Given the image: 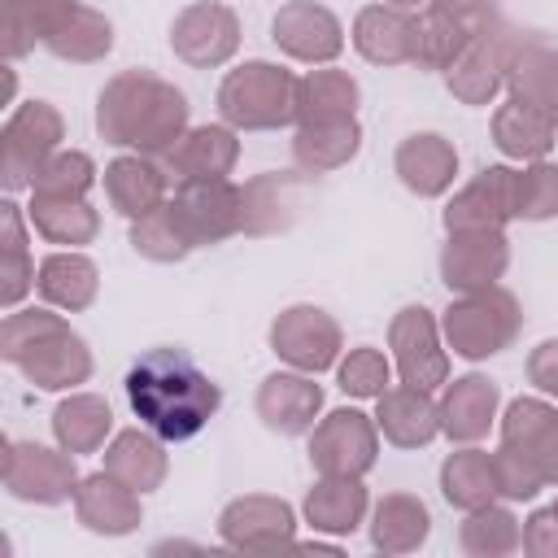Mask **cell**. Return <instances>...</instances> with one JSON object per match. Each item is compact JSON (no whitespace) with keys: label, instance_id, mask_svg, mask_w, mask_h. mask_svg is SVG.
Listing matches in <instances>:
<instances>
[{"label":"cell","instance_id":"6","mask_svg":"<svg viewBox=\"0 0 558 558\" xmlns=\"http://www.w3.org/2000/svg\"><path fill=\"white\" fill-rule=\"evenodd\" d=\"M0 480L9 488V497L31 501V506H61L74 497L78 488V466L70 449H48L35 440H4V466Z\"/></svg>","mask_w":558,"mask_h":558},{"label":"cell","instance_id":"9","mask_svg":"<svg viewBox=\"0 0 558 558\" xmlns=\"http://www.w3.org/2000/svg\"><path fill=\"white\" fill-rule=\"evenodd\" d=\"M379 458V423L353 405L323 414L310 427V462L318 475H366Z\"/></svg>","mask_w":558,"mask_h":558},{"label":"cell","instance_id":"42","mask_svg":"<svg viewBox=\"0 0 558 558\" xmlns=\"http://www.w3.org/2000/svg\"><path fill=\"white\" fill-rule=\"evenodd\" d=\"M131 248H135L140 257H148V262H161V266L183 262V257L192 253V240L183 235V227H179L170 201H166L161 209H153V214H144V218L131 222Z\"/></svg>","mask_w":558,"mask_h":558},{"label":"cell","instance_id":"53","mask_svg":"<svg viewBox=\"0 0 558 558\" xmlns=\"http://www.w3.org/2000/svg\"><path fill=\"white\" fill-rule=\"evenodd\" d=\"M554 510H558V501H554Z\"/></svg>","mask_w":558,"mask_h":558},{"label":"cell","instance_id":"48","mask_svg":"<svg viewBox=\"0 0 558 558\" xmlns=\"http://www.w3.org/2000/svg\"><path fill=\"white\" fill-rule=\"evenodd\" d=\"M35 262L26 253V244H0V305L17 310L22 296L35 288Z\"/></svg>","mask_w":558,"mask_h":558},{"label":"cell","instance_id":"10","mask_svg":"<svg viewBox=\"0 0 558 558\" xmlns=\"http://www.w3.org/2000/svg\"><path fill=\"white\" fill-rule=\"evenodd\" d=\"M170 209H174L183 235L192 240V248H209V244H222L244 231V187H235L231 179L179 183Z\"/></svg>","mask_w":558,"mask_h":558},{"label":"cell","instance_id":"13","mask_svg":"<svg viewBox=\"0 0 558 558\" xmlns=\"http://www.w3.org/2000/svg\"><path fill=\"white\" fill-rule=\"evenodd\" d=\"M270 39L283 57L305 65H331L344 52V26L327 4L314 0H288L270 17Z\"/></svg>","mask_w":558,"mask_h":558},{"label":"cell","instance_id":"15","mask_svg":"<svg viewBox=\"0 0 558 558\" xmlns=\"http://www.w3.org/2000/svg\"><path fill=\"white\" fill-rule=\"evenodd\" d=\"M13 366H17L35 388H44V392H65V388L92 379V349H87V340H83L65 318H57Z\"/></svg>","mask_w":558,"mask_h":558},{"label":"cell","instance_id":"33","mask_svg":"<svg viewBox=\"0 0 558 558\" xmlns=\"http://www.w3.org/2000/svg\"><path fill=\"white\" fill-rule=\"evenodd\" d=\"M440 497L453 510H480V506L497 501L501 488H497V462H493V453H484L475 445H462L458 453H449L440 462Z\"/></svg>","mask_w":558,"mask_h":558},{"label":"cell","instance_id":"37","mask_svg":"<svg viewBox=\"0 0 558 558\" xmlns=\"http://www.w3.org/2000/svg\"><path fill=\"white\" fill-rule=\"evenodd\" d=\"M113 432V410L105 397L96 392H74L52 410V436L61 449L78 453H96Z\"/></svg>","mask_w":558,"mask_h":558},{"label":"cell","instance_id":"25","mask_svg":"<svg viewBox=\"0 0 558 558\" xmlns=\"http://www.w3.org/2000/svg\"><path fill=\"white\" fill-rule=\"evenodd\" d=\"M353 48L371 65H410L414 61V13L397 4H366L353 17Z\"/></svg>","mask_w":558,"mask_h":558},{"label":"cell","instance_id":"3","mask_svg":"<svg viewBox=\"0 0 558 558\" xmlns=\"http://www.w3.org/2000/svg\"><path fill=\"white\" fill-rule=\"evenodd\" d=\"M296 83L275 61H244L218 83V113L235 131H279L296 122Z\"/></svg>","mask_w":558,"mask_h":558},{"label":"cell","instance_id":"40","mask_svg":"<svg viewBox=\"0 0 558 558\" xmlns=\"http://www.w3.org/2000/svg\"><path fill=\"white\" fill-rule=\"evenodd\" d=\"M458 545L471 558H501V554H514L523 545V523L514 519L510 506L488 501L480 510H466V519L458 527Z\"/></svg>","mask_w":558,"mask_h":558},{"label":"cell","instance_id":"32","mask_svg":"<svg viewBox=\"0 0 558 558\" xmlns=\"http://www.w3.org/2000/svg\"><path fill=\"white\" fill-rule=\"evenodd\" d=\"M35 288L39 296L52 305V310H65V314H78L96 301L100 292V270L92 257H83L78 248H61V253H48L39 262V275H35Z\"/></svg>","mask_w":558,"mask_h":558},{"label":"cell","instance_id":"21","mask_svg":"<svg viewBox=\"0 0 558 558\" xmlns=\"http://www.w3.org/2000/svg\"><path fill=\"white\" fill-rule=\"evenodd\" d=\"M166 174H174L179 183H196V179H227L240 161V140L235 126L214 122V126H187L179 135V144L161 157Z\"/></svg>","mask_w":558,"mask_h":558},{"label":"cell","instance_id":"4","mask_svg":"<svg viewBox=\"0 0 558 558\" xmlns=\"http://www.w3.org/2000/svg\"><path fill=\"white\" fill-rule=\"evenodd\" d=\"M440 331L449 340V349L466 362H484L497 357L501 349L514 344V336L523 331V310L519 296L506 292L501 283L480 288V292H458L440 318Z\"/></svg>","mask_w":558,"mask_h":558},{"label":"cell","instance_id":"22","mask_svg":"<svg viewBox=\"0 0 558 558\" xmlns=\"http://www.w3.org/2000/svg\"><path fill=\"white\" fill-rule=\"evenodd\" d=\"M501 445L527 453L545 484H558V410L545 397H514L501 414Z\"/></svg>","mask_w":558,"mask_h":558},{"label":"cell","instance_id":"52","mask_svg":"<svg viewBox=\"0 0 558 558\" xmlns=\"http://www.w3.org/2000/svg\"><path fill=\"white\" fill-rule=\"evenodd\" d=\"M384 4H397V9H418V4H432V0H384Z\"/></svg>","mask_w":558,"mask_h":558},{"label":"cell","instance_id":"44","mask_svg":"<svg viewBox=\"0 0 558 558\" xmlns=\"http://www.w3.org/2000/svg\"><path fill=\"white\" fill-rule=\"evenodd\" d=\"M92 183H96V161L87 153H78V148H57L39 166L31 192L35 196H70V201H83L92 192Z\"/></svg>","mask_w":558,"mask_h":558},{"label":"cell","instance_id":"26","mask_svg":"<svg viewBox=\"0 0 558 558\" xmlns=\"http://www.w3.org/2000/svg\"><path fill=\"white\" fill-rule=\"evenodd\" d=\"M371 493L357 475H318V484L305 493V523L327 536H349L366 523Z\"/></svg>","mask_w":558,"mask_h":558},{"label":"cell","instance_id":"30","mask_svg":"<svg viewBox=\"0 0 558 558\" xmlns=\"http://www.w3.org/2000/svg\"><path fill=\"white\" fill-rule=\"evenodd\" d=\"M493 144L501 148V157L510 161H541L549 157V148L558 144V126L549 113H541L536 105L510 96L506 105H497L493 113Z\"/></svg>","mask_w":558,"mask_h":558},{"label":"cell","instance_id":"19","mask_svg":"<svg viewBox=\"0 0 558 558\" xmlns=\"http://www.w3.org/2000/svg\"><path fill=\"white\" fill-rule=\"evenodd\" d=\"M74 514L96 536H131L144 523L140 493L131 484H122L118 475H109V471H96V475H83L78 480V488H74Z\"/></svg>","mask_w":558,"mask_h":558},{"label":"cell","instance_id":"49","mask_svg":"<svg viewBox=\"0 0 558 558\" xmlns=\"http://www.w3.org/2000/svg\"><path fill=\"white\" fill-rule=\"evenodd\" d=\"M523 549L532 558H558V510L554 506L523 519Z\"/></svg>","mask_w":558,"mask_h":558},{"label":"cell","instance_id":"14","mask_svg":"<svg viewBox=\"0 0 558 558\" xmlns=\"http://www.w3.org/2000/svg\"><path fill=\"white\" fill-rule=\"evenodd\" d=\"M218 536L222 545L231 549H244V554H270V549H283L292 545L296 536V514L283 497H266V493H248V497H235L222 506L218 514Z\"/></svg>","mask_w":558,"mask_h":558},{"label":"cell","instance_id":"7","mask_svg":"<svg viewBox=\"0 0 558 558\" xmlns=\"http://www.w3.org/2000/svg\"><path fill=\"white\" fill-rule=\"evenodd\" d=\"M519 31L506 26L501 17L484 31L471 35V44L458 52V61L445 70V87L453 100L462 105H493L497 92L506 87V70H510V57L519 48Z\"/></svg>","mask_w":558,"mask_h":558},{"label":"cell","instance_id":"46","mask_svg":"<svg viewBox=\"0 0 558 558\" xmlns=\"http://www.w3.org/2000/svg\"><path fill=\"white\" fill-rule=\"evenodd\" d=\"M388 375H392L388 357H384L379 349H371V344L349 349V357L336 366L340 392H344V397H357V401H379V397L388 392Z\"/></svg>","mask_w":558,"mask_h":558},{"label":"cell","instance_id":"27","mask_svg":"<svg viewBox=\"0 0 558 558\" xmlns=\"http://www.w3.org/2000/svg\"><path fill=\"white\" fill-rule=\"evenodd\" d=\"M166 183H170L166 166H157L153 157H140V153L113 157V161L105 166L109 205H113L122 218H131V222L166 205Z\"/></svg>","mask_w":558,"mask_h":558},{"label":"cell","instance_id":"20","mask_svg":"<svg viewBox=\"0 0 558 558\" xmlns=\"http://www.w3.org/2000/svg\"><path fill=\"white\" fill-rule=\"evenodd\" d=\"M440 432L453 440V445H475L488 436V427L497 423V410H501V388L471 371V375H458L453 384H445L440 392Z\"/></svg>","mask_w":558,"mask_h":558},{"label":"cell","instance_id":"34","mask_svg":"<svg viewBox=\"0 0 558 558\" xmlns=\"http://www.w3.org/2000/svg\"><path fill=\"white\" fill-rule=\"evenodd\" d=\"M506 87H510V96L549 113L554 126H558V52L549 44L519 39V48L510 57V70H506Z\"/></svg>","mask_w":558,"mask_h":558},{"label":"cell","instance_id":"17","mask_svg":"<svg viewBox=\"0 0 558 558\" xmlns=\"http://www.w3.org/2000/svg\"><path fill=\"white\" fill-rule=\"evenodd\" d=\"M514 222V170L484 166L466 187L453 192L445 205V231H501Z\"/></svg>","mask_w":558,"mask_h":558},{"label":"cell","instance_id":"11","mask_svg":"<svg viewBox=\"0 0 558 558\" xmlns=\"http://www.w3.org/2000/svg\"><path fill=\"white\" fill-rule=\"evenodd\" d=\"M170 48L192 70H218L240 48V17L222 0H196L174 13L170 22Z\"/></svg>","mask_w":558,"mask_h":558},{"label":"cell","instance_id":"35","mask_svg":"<svg viewBox=\"0 0 558 558\" xmlns=\"http://www.w3.org/2000/svg\"><path fill=\"white\" fill-rule=\"evenodd\" d=\"M432 532V514L410 493H388L371 510V545L379 554H414Z\"/></svg>","mask_w":558,"mask_h":558},{"label":"cell","instance_id":"50","mask_svg":"<svg viewBox=\"0 0 558 558\" xmlns=\"http://www.w3.org/2000/svg\"><path fill=\"white\" fill-rule=\"evenodd\" d=\"M527 384L541 397H558V340H541L527 353Z\"/></svg>","mask_w":558,"mask_h":558},{"label":"cell","instance_id":"28","mask_svg":"<svg viewBox=\"0 0 558 558\" xmlns=\"http://www.w3.org/2000/svg\"><path fill=\"white\" fill-rule=\"evenodd\" d=\"M105 471L118 475L122 484H131L140 497L161 488L170 475V458H166V440L148 427H126L105 445Z\"/></svg>","mask_w":558,"mask_h":558},{"label":"cell","instance_id":"1","mask_svg":"<svg viewBox=\"0 0 558 558\" xmlns=\"http://www.w3.org/2000/svg\"><path fill=\"white\" fill-rule=\"evenodd\" d=\"M126 401L148 432H157L166 445H179L209 427L222 405V388L192 362L187 349L157 344L131 362Z\"/></svg>","mask_w":558,"mask_h":558},{"label":"cell","instance_id":"31","mask_svg":"<svg viewBox=\"0 0 558 558\" xmlns=\"http://www.w3.org/2000/svg\"><path fill=\"white\" fill-rule=\"evenodd\" d=\"M362 148V126L357 118H336V122H301L292 135V161L301 174H331L349 166Z\"/></svg>","mask_w":558,"mask_h":558},{"label":"cell","instance_id":"24","mask_svg":"<svg viewBox=\"0 0 558 558\" xmlns=\"http://www.w3.org/2000/svg\"><path fill=\"white\" fill-rule=\"evenodd\" d=\"M375 423L384 432L388 445L397 449H423L440 436V405L432 401L427 388H410V384H397L379 397V410H375Z\"/></svg>","mask_w":558,"mask_h":558},{"label":"cell","instance_id":"5","mask_svg":"<svg viewBox=\"0 0 558 558\" xmlns=\"http://www.w3.org/2000/svg\"><path fill=\"white\" fill-rule=\"evenodd\" d=\"M61 140H65V122H61L57 105H48V100L17 105L0 131V183L9 192L31 187L39 166L61 148Z\"/></svg>","mask_w":558,"mask_h":558},{"label":"cell","instance_id":"47","mask_svg":"<svg viewBox=\"0 0 558 558\" xmlns=\"http://www.w3.org/2000/svg\"><path fill=\"white\" fill-rule=\"evenodd\" d=\"M493 462H497V488H501L506 501H532V497L545 488V475H541V466H536L527 453L501 445V449L493 453Z\"/></svg>","mask_w":558,"mask_h":558},{"label":"cell","instance_id":"39","mask_svg":"<svg viewBox=\"0 0 558 558\" xmlns=\"http://www.w3.org/2000/svg\"><path fill=\"white\" fill-rule=\"evenodd\" d=\"M74 0H0V52L4 61L26 57Z\"/></svg>","mask_w":558,"mask_h":558},{"label":"cell","instance_id":"23","mask_svg":"<svg viewBox=\"0 0 558 558\" xmlns=\"http://www.w3.org/2000/svg\"><path fill=\"white\" fill-rule=\"evenodd\" d=\"M392 170L405 183V192L432 201V196H445L453 187V179H458V148L445 135H436V131H418V135H405L397 144Z\"/></svg>","mask_w":558,"mask_h":558},{"label":"cell","instance_id":"38","mask_svg":"<svg viewBox=\"0 0 558 558\" xmlns=\"http://www.w3.org/2000/svg\"><path fill=\"white\" fill-rule=\"evenodd\" d=\"M31 227L48 240V244H92L100 235V214L87 201H70V196H35L31 192V209H26Z\"/></svg>","mask_w":558,"mask_h":558},{"label":"cell","instance_id":"12","mask_svg":"<svg viewBox=\"0 0 558 558\" xmlns=\"http://www.w3.org/2000/svg\"><path fill=\"white\" fill-rule=\"evenodd\" d=\"M388 349H392L401 384L427 388V392L449 384V349H440V323L427 305H405L392 314Z\"/></svg>","mask_w":558,"mask_h":558},{"label":"cell","instance_id":"51","mask_svg":"<svg viewBox=\"0 0 558 558\" xmlns=\"http://www.w3.org/2000/svg\"><path fill=\"white\" fill-rule=\"evenodd\" d=\"M436 9H445L449 17H458L466 31H484L497 22V0H432Z\"/></svg>","mask_w":558,"mask_h":558},{"label":"cell","instance_id":"16","mask_svg":"<svg viewBox=\"0 0 558 558\" xmlns=\"http://www.w3.org/2000/svg\"><path fill=\"white\" fill-rule=\"evenodd\" d=\"M510 266V244L501 231H453L440 248V283L458 292L493 288Z\"/></svg>","mask_w":558,"mask_h":558},{"label":"cell","instance_id":"41","mask_svg":"<svg viewBox=\"0 0 558 558\" xmlns=\"http://www.w3.org/2000/svg\"><path fill=\"white\" fill-rule=\"evenodd\" d=\"M471 35L475 31H466L458 17H449L445 9H436V4H427L418 17H414V61L410 65H418V70H449L453 61H458V52L471 44Z\"/></svg>","mask_w":558,"mask_h":558},{"label":"cell","instance_id":"36","mask_svg":"<svg viewBox=\"0 0 558 558\" xmlns=\"http://www.w3.org/2000/svg\"><path fill=\"white\" fill-rule=\"evenodd\" d=\"M362 87L349 70L323 65L310 70L296 83V122H336V118H357Z\"/></svg>","mask_w":558,"mask_h":558},{"label":"cell","instance_id":"18","mask_svg":"<svg viewBox=\"0 0 558 558\" xmlns=\"http://www.w3.org/2000/svg\"><path fill=\"white\" fill-rule=\"evenodd\" d=\"M257 418L279 436H305L323 414V388L305 371H275L257 388Z\"/></svg>","mask_w":558,"mask_h":558},{"label":"cell","instance_id":"8","mask_svg":"<svg viewBox=\"0 0 558 558\" xmlns=\"http://www.w3.org/2000/svg\"><path fill=\"white\" fill-rule=\"evenodd\" d=\"M340 349H344L340 323L323 305H288L270 323V353L292 371L323 375L340 362Z\"/></svg>","mask_w":558,"mask_h":558},{"label":"cell","instance_id":"29","mask_svg":"<svg viewBox=\"0 0 558 558\" xmlns=\"http://www.w3.org/2000/svg\"><path fill=\"white\" fill-rule=\"evenodd\" d=\"M44 48L57 57V61H74V65H92V61H105L113 52V22L100 13V9H87V4H70L52 31L44 35Z\"/></svg>","mask_w":558,"mask_h":558},{"label":"cell","instance_id":"2","mask_svg":"<svg viewBox=\"0 0 558 558\" xmlns=\"http://www.w3.org/2000/svg\"><path fill=\"white\" fill-rule=\"evenodd\" d=\"M96 131L113 148L166 157L187 131V96L148 70L113 74L96 96Z\"/></svg>","mask_w":558,"mask_h":558},{"label":"cell","instance_id":"45","mask_svg":"<svg viewBox=\"0 0 558 558\" xmlns=\"http://www.w3.org/2000/svg\"><path fill=\"white\" fill-rule=\"evenodd\" d=\"M514 218L519 222H549L558 218V166L554 161H527L514 170Z\"/></svg>","mask_w":558,"mask_h":558},{"label":"cell","instance_id":"43","mask_svg":"<svg viewBox=\"0 0 558 558\" xmlns=\"http://www.w3.org/2000/svg\"><path fill=\"white\" fill-rule=\"evenodd\" d=\"M283 209H296V187L283 174H262L253 183H244V231L262 235V231H279L288 222Z\"/></svg>","mask_w":558,"mask_h":558}]
</instances>
